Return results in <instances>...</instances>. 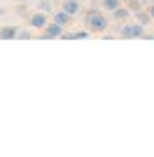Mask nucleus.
Here are the masks:
<instances>
[{"label": "nucleus", "instance_id": "1", "mask_svg": "<svg viewBox=\"0 0 154 157\" xmlns=\"http://www.w3.org/2000/svg\"><path fill=\"white\" fill-rule=\"evenodd\" d=\"M84 26L89 28L91 33H105L108 26H110V21L98 7H91V10H86V14H84Z\"/></svg>", "mask_w": 154, "mask_h": 157}, {"label": "nucleus", "instance_id": "2", "mask_svg": "<svg viewBox=\"0 0 154 157\" xmlns=\"http://www.w3.org/2000/svg\"><path fill=\"white\" fill-rule=\"evenodd\" d=\"M145 28H147V26H142L140 21H133V24H126V21H124V26H119V38H124V40L145 38V35H147Z\"/></svg>", "mask_w": 154, "mask_h": 157}, {"label": "nucleus", "instance_id": "3", "mask_svg": "<svg viewBox=\"0 0 154 157\" xmlns=\"http://www.w3.org/2000/svg\"><path fill=\"white\" fill-rule=\"evenodd\" d=\"M63 33H65V26H61V24H56V21H51V24H47V26L42 28V38H45V40L63 38Z\"/></svg>", "mask_w": 154, "mask_h": 157}, {"label": "nucleus", "instance_id": "4", "mask_svg": "<svg viewBox=\"0 0 154 157\" xmlns=\"http://www.w3.org/2000/svg\"><path fill=\"white\" fill-rule=\"evenodd\" d=\"M47 24H49V19H47V12H42V10L28 17V26H31V28H38V31H42Z\"/></svg>", "mask_w": 154, "mask_h": 157}, {"label": "nucleus", "instance_id": "5", "mask_svg": "<svg viewBox=\"0 0 154 157\" xmlns=\"http://www.w3.org/2000/svg\"><path fill=\"white\" fill-rule=\"evenodd\" d=\"M131 14H133V12H131V10H128L126 5H119V7L115 10V12H112V19H115V21H122V24H124V21H126L128 17H131Z\"/></svg>", "mask_w": 154, "mask_h": 157}, {"label": "nucleus", "instance_id": "6", "mask_svg": "<svg viewBox=\"0 0 154 157\" xmlns=\"http://www.w3.org/2000/svg\"><path fill=\"white\" fill-rule=\"evenodd\" d=\"M54 21L61 24V26H70L72 24V14H68L65 10H58V12H54Z\"/></svg>", "mask_w": 154, "mask_h": 157}, {"label": "nucleus", "instance_id": "7", "mask_svg": "<svg viewBox=\"0 0 154 157\" xmlns=\"http://www.w3.org/2000/svg\"><path fill=\"white\" fill-rule=\"evenodd\" d=\"M19 38V28L16 26H2L0 28V40H14Z\"/></svg>", "mask_w": 154, "mask_h": 157}, {"label": "nucleus", "instance_id": "8", "mask_svg": "<svg viewBox=\"0 0 154 157\" xmlns=\"http://www.w3.org/2000/svg\"><path fill=\"white\" fill-rule=\"evenodd\" d=\"M135 21H140L142 26H149V24H152V14L147 12V10H140V12H135Z\"/></svg>", "mask_w": 154, "mask_h": 157}, {"label": "nucleus", "instance_id": "9", "mask_svg": "<svg viewBox=\"0 0 154 157\" xmlns=\"http://www.w3.org/2000/svg\"><path fill=\"white\" fill-rule=\"evenodd\" d=\"M61 10H65L68 14H72V17H75V14L79 12V2H77V0H65Z\"/></svg>", "mask_w": 154, "mask_h": 157}, {"label": "nucleus", "instance_id": "10", "mask_svg": "<svg viewBox=\"0 0 154 157\" xmlns=\"http://www.w3.org/2000/svg\"><path fill=\"white\" fill-rule=\"evenodd\" d=\"M119 5H124L122 0H103V7H105L108 12H115V10H117Z\"/></svg>", "mask_w": 154, "mask_h": 157}, {"label": "nucleus", "instance_id": "11", "mask_svg": "<svg viewBox=\"0 0 154 157\" xmlns=\"http://www.w3.org/2000/svg\"><path fill=\"white\" fill-rule=\"evenodd\" d=\"M126 7H128V10H131V12H140V10H142V0H128V2H126Z\"/></svg>", "mask_w": 154, "mask_h": 157}, {"label": "nucleus", "instance_id": "12", "mask_svg": "<svg viewBox=\"0 0 154 157\" xmlns=\"http://www.w3.org/2000/svg\"><path fill=\"white\" fill-rule=\"evenodd\" d=\"M40 10L42 12H51V2L49 0H40Z\"/></svg>", "mask_w": 154, "mask_h": 157}, {"label": "nucleus", "instance_id": "13", "mask_svg": "<svg viewBox=\"0 0 154 157\" xmlns=\"http://www.w3.org/2000/svg\"><path fill=\"white\" fill-rule=\"evenodd\" d=\"M19 38L26 40V38H31V31H19Z\"/></svg>", "mask_w": 154, "mask_h": 157}, {"label": "nucleus", "instance_id": "14", "mask_svg": "<svg viewBox=\"0 0 154 157\" xmlns=\"http://www.w3.org/2000/svg\"><path fill=\"white\" fill-rule=\"evenodd\" d=\"M147 12L152 14V19H154V2H152V5H149V7H147Z\"/></svg>", "mask_w": 154, "mask_h": 157}, {"label": "nucleus", "instance_id": "15", "mask_svg": "<svg viewBox=\"0 0 154 157\" xmlns=\"http://www.w3.org/2000/svg\"><path fill=\"white\" fill-rule=\"evenodd\" d=\"M145 38H149V40H154V33H147V35H145Z\"/></svg>", "mask_w": 154, "mask_h": 157}, {"label": "nucleus", "instance_id": "16", "mask_svg": "<svg viewBox=\"0 0 154 157\" xmlns=\"http://www.w3.org/2000/svg\"><path fill=\"white\" fill-rule=\"evenodd\" d=\"M2 14H5V7H0V17H2Z\"/></svg>", "mask_w": 154, "mask_h": 157}, {"label": "nucleus", "instance_id": "17", "mask_svg": "<svg viewBox=\"0 0 154 157\" xmlns=\"http://www.w3.org/2000/svg\"><path fill=\"white\" fill-rule=\"evenodd\" d=\"M122 2H124V5H126V2H128V0H122Z\"/></svg>", "mask_w": 154, "mask_h": 157}, {"label": "nucleus", "instance_id": "18", "mask_svg": "<svg viewBox=\"0 0 154 157\" xmlns=\"http://www.w3.org/2000/svg\"><path fill=\"white\" fill-rule=\"evenodd\" d=\"M142 2H145V0H142Z\"/></svg>", "mask_w": 154, "mask_h": 157}]
</instances>
